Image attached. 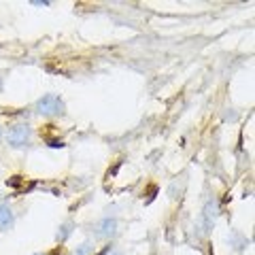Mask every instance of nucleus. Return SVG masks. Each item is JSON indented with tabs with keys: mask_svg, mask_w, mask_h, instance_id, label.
<instances>
[{
	"mask_svg": "<svg viewBox=\"0 0 255 255\" xmlns=\"http://www.w3.org/2000/svg\"><path fill=\"white\" fill-rule=\"evenodd\" d=\"M30 140H32V128L28 124H15V126H11L9 134H6V142H9V147H13V149L28 147Z\"/></svg>",
	"mask_w": 255,
	"mask_h": 255,
	"instance_id": "2",
	"label": "nucleus"
},
{
	"mask_svg": "<svg viewBox=\"0 0 255 255\" xmlns=\"http://www.w3.org/2000/svg\"><path fill=\"white\" fill-rule=\"evenodd\" d=\"M92 251H94L92 243H83L81 247H77V249H75V253H73V255H92Z\"/></svg>",
	"mask_w": 255,
	"mask_h": 255,
	"instance_id": "7",
	"label": "nucleus"
},
{
	"mask_svg": "<svg viewBox=\"0 0 255 255\" xmlns=\"http://www.w3.org/2000/svg\"><path fill=\"white\" fill-rule=\"evenodd\" d=\"M0 136H2V126H0Z\"/></svg>",
	"mask_w": 255,
	"mask_h": 255,
	"instance_id": "11",
	"label": "nucleus"
},
{
	"mask_svg": "<svg viewBox=\"0 0 255 255\" xmlns=\"http://www.w3.org/2000/svg\"><path fill=\"white\" fill-rule=\"evenodd\" d=\"M217 211H219V206L215 200H209L204 206V221H206V228H213V223L215 219H217Z\"/></svg>",
	"mask_w": 255,
	"mask_h": 255,
	"instance_id": "5",
	"label": "nucleus"
},
{
	"mask_svg": "<svg viewBox=\"0 0 255 255\" xmlns=\"http://www.w3.org/2000/svg\"><path fill=\"white\" fill-rule=\"evenodd\" d=\"M34 255H43V253H34Z\"/></svg>",
	"mask_w": 255,
	"mask_h": 255,
	"instance_id": "12",
	"label": "nucleus"
},
{
	"mask_svg": "<svg viewBox=\"0 0 255 255\" xmlns=\"http://www.w3.org/2000/svg\"><path fill=\"white\" fill-rule=\"evenodd\" d=\"M34 109L41 117H58V115H64V100L58 94H45L43 98L36 100Z\"/></svg>",
	"mask_w": 255,
	"mask_h": 255,
	"instance_id": "1",
	"label": "nucleus"
},
{
	"mask_svg": "<svg viewBox=\"0 0 255 255\" xmlns=\"http://www.w3.org/2000/svg\"><path fill=\"white\" fill-rule=\"evenodd\" d=\"M117 234V219H102L98 226H96V236L98 238H111V236H115Z\"/></svg>",
	"mask_w": 255,
	"mask_h": 255,
	"instance_id": "3",
	"label": "nucleus"
},
{
	"mask_svg": "<svg viewBox=\"0 0 255 255\" xmlns=\"http://www.w3.org/2000/svg\"><path fill=\"white\" fill-rule=\"evenodd\" d=\"M34 4H36V6H49V2H41V0H36Z\"/></svg>",
	"mask_w": 255,
	"mask_h": 255,
	"instance_id": "9",
	"label": "nucleus"
},
{
	"mask_svg": "<svg viewBox=\"0 0 255 255\" xmlns=\"http://www.w3.org/2000/svg\"><path fill=\"white\" fill-rule=\"evenodd\" d=\"M47 255H64V253H60V251H53V253H47Z\"/></svg>",
	"mask_w": 255,
	"mask_h": 255,
	"instance_id": "10",
	"label": "nucleus"
},
{
	"mask_svg": "<svg viewBox=\"0 0 255 255\" xmlns=\"http://www.w3.org/2000/svg\"><path fill=\"white\" fill-rule=\"evenodd\" d=\"M70 234H73V223L66 221V223H64V226H60V230H58V241L64 243Z\"/></svg>",
	"mask_w": 255,
	"mask_h": 255,
	"instance_id": "6",
	"label": "nucleus"
},
{
	"mask_svg": "<svg viewBox=\"0 0 255 255\" xmlns=\"http://www.w3.org/2000/svg\"><path fill=\"white\" fill-rule=\"evenodd\" d=\"M15 226V213L9 204H0V232H9Z\"/></svg>",
	"mask_w": 255,
	"mask_h": 255,
	"instance_id": "4",
	"label": "nucleus"
},
{
	"mask_svg": "<svg viewBox=\"0 0 255 255\" xmlns=\"http://www.w3.org/2000/svg\"><path fill=\"white\" fill-rule=\"evenodd\" d=\"M47 145H49L51 149H64L66 145H64V140H58V138H49L47 140Z\"/></svg>",
	"mask_w": 255,
	"mask_h": 255,
	"instance_id": "8",
	"label": "nucleus"
}]
</instances>
